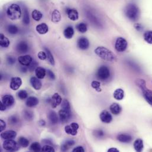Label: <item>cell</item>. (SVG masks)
<instances>
[{"label": "cell", "instance_id": "6da1fadb", "mask_svg": "<svg viewBox=\"0 0 152 152\" xmlns=\"http://www.w3.org/2000/svg\"><path fill=\"white\" fill-rule=\"evenodd\" d=\"M95 53L98 56L104 60L108 62H114L116 60L115 54L105 47L99 46L96 47Z\"/></svg>", "mask_w": 152, "mask_h": 152}, {"label": "cell", "instance_id": "7a4b0ae2", "mask_svg": "<svg viewBox=\"0 0 152 152\" xmlns=\"http://www.w3.org/2000/svg\"><path fill=\"white\" fill-rule=\"evenodd\" d=\"M22 10L20 7L16 4H11L7 10V15L11 20H16L22 17Z\"/></svg>", "mask_w": 152, "mask_h": 152}, {"label": "cell", "instance_id": "3957f363", "mask_svg": "<svg viewBox=\"0 0 152 152\" xmlns=\"http://www.w3.org/2000/svg\"><path fill=\"white\" fill-rule=\"evenodd\" d=\"M126 17L130 20L136 21L139 18V10L137 7L133 4H130L126 6L124 10Z\"/></svg>", "mask_w": 152, "mask_h": 152}, {"label": "cell", "instance_id": "277c9868", "mask_svg": "<svg viewBox=\"0 0 152 152\" xmlns=\"http://www.w3.org/2000/svg\"><path fill=\"white\" fill-rule=\"evenodd\" d=\"M3 148L9 151H16L19 150L20 145L18 143L16 142L12 139L5 140V141L3 144Z\"/></svg>", "mask_w": 152, "mask_h": 152}, {"label": "cell", "instance_id": "5b68a950", "mask_svg": "<svg viewBox=\"0 0 152 152\" xmlns=\"http://www.w3.org/2000/svg\"><path fill=\"white\" fill-rule=\"evenodd\" d=\"M96 75L99 79L105 81L110 77V71L106 66H102L98 69Z\"/></svg>", "mask_w": 152, "mask_h": 152}, {"label": "cell", "instance_id": "8992f818", "mask_svg": "<svg viewBox=\"0 0 152 152\" xmlns=\"http://www.w3.org/2000/svg\"><path fill=\"white\" fill-rule=\"evenodd\" d=\"M127 45V41L123 37H119L115 41V48L117 52H123L126 50Z\"/></svg>", "mask_w": 152, "mask_h": 152}, {"label": "cell", "instance_id": "52a82bcc", "mask_svg": "<svg viewBox=\"0 0 152 152\" xmlns=\"http://www.w3.org/2000/svg\"><path fill=\"white\" fill-rule=\"evenodd\" d=\"M72 115L71 110L62 109L59 111V117L60 121L63 123L67 122L70 120Z\"/></svg>", "mask_w": 152, "mask_h": 152}, {"label": "cell", "instance_id": "ba28073f", "mask_svg": "<svg viewBox=\"0 0 152 152\" xmlns=\"http://www.w3.org/2000/svg\"><path fill=\"white\" fill-rule=\"evenodd\" d=\"M79 125L77 123H72L70 125H67L65 127V132L67 134L72 136H75L78 133Z\"/></svg>", "mask_w": 152, "mask_h": 152}, {"label": "cell", "instance_id": "9c48e42d", "mask_svg": "<svg viewBox=\"0 0 152 152\" xmlns=\"http://www.w3.org/2000/svg\"><path fill=\"white\" fill-rule=\"evenodd\" d=\"M22 85V80L20 77H13L11 79L10 88L13 91H16Z\"/></svg>", "mask_w": 152, "mask_h": 152}, {"label": "cell", "instance_id": "30bf717a", "mask_svg": "<svg viewBox=\"0 0 152 152\" xmlns=\"http://www.w3.org/2000/svg\"><path fill=\"white\" fill-rule=\"evenodd\" d=\"M77 46L79 47V49L81 50H86L89 46V41L86 37H81L78 40Z\"/></svg>", "mask_w": 152, "mask_h": 152}, {"label": "cell", "instance_id": "8fae6325", "mask_svg": "<svg viewBox=\"0 0 152 152\" xmlns=\"http://www.w3.org/2000/svg\"><path fill=\"white\" fill-rule=\"evenodd\" d=\"M18 60L19 63L23 66H29L33 62V59L30 55H24V56H19Z\"/></svg>", "mask_w": 152, "mask_h": 152}, {"label": "cell", "instance_id": "7c38bea8", "mask_svg": "<svg viewBox=\"0 0 152 152\" xmlns=\"http://www.w3.org/2000/svg\"><path fill=\"white\" fill-rule=\"evenodd\" d=\"M2 102L7 107H10L14 104V98L11 95L7 94L2 97Z\"/></svg>", "mask_w": 152, "mask_h": 152}, {"label": "cell", "instance_id": "4fadbf2b", "mask_svg": "<svg viewBox=\"0 0 152 152\" xmlns=\"http://www.w3.org/2000/svg\"><path fill=\"white\" fill-rule=\"evenodd\" d=\"M16 50L18 53H27L29 50V47L28 44L26 41H22L17 44L16 46Z\"/></svg>", "mask_w": 152, "mask_h": 152}, {"label": "cell", "instance_id": "5bb4252c", "mask_svg": "<svg viewBox=\"0 0 152 152\" xmlns=\"http://www.w3.org/2000/svg\"><path fill=\"white\" fill-rule=\"evenodd\" d=\"M62 102V97L58 93H55L52 96V100H50V103L53 108H56L58 105L61 104Z\"/></svg>", "mask_w": 152, "mask_h": 152}, {"label": "cell", "instance_id": "9a60e30c", "mask_svg": "<svg viewBox=\"0 0 152 152\" xmlns=\"http://www.w3.org/2000/svg\"><path fill=\"white\" fill-rule=\"evenodd\" d=\"M100 117L101 120L103 123H107V124L111 123L113 120V117L111 114H110L108 111H105V110L101 113L100 115Z\"/></svg>", "mask_w": 152, "mask_h": 152}, {"label": "cell", "instance_id": "2e32d148", "mask_svg": "<svg viewBox=\"0 0 152 152\" xmlns=\"http://www.w3.org/2000/svg\"><path fill=\"white\" fill-rule=\"evenodd\" d=\"M66 14L68 18L72 21H76L79 18V14L78 11L74 9H67Z\"/></svg>", "mask_w": 152, "mask_h": 152}, {"label": "cell", "instance_id": "e0dca14e", "mask_svg": "<svg viewBox=\"0 0 152 152\" xmlns=\"http://www.w3.org/2000/svg\"><path fill=\"white\" fill-rule=\"evenodd\" d=\"M17 136V133L14 130H7L1 134L2 139L4 140L13 139Z\"/></svg>", "mask_w": 152, "mask_h": 152}, {"label": "cell", "instance_id": "ac0fdd59", "mask_svg": "<svg viewBox=\"0 0 152 152\" xmlns=\"http://www.w3.org/2000/svg\"><path fill=\"white\" fill-rule=\"evenodd\" d=\"M39 79H39L37 77H31L30 80L32 87L37 91L40 90L41 86H42L41 82Z\"/></svg>", "mask_w": 152, "mask_h": 152}, {"label": "cell", "instance_id": "d6986e66", "mask_svg": "<svg viewBox=\"0 0 152 152\" xmlns=\"http://www.w3.org/2000/svg\"><path fill=\"white\" fill-rule=\"evenodd\" d=\"M39 101L37 98L35 97V96H30L27 99L26 104L27 107H28L29 108L34 107L36 106L37 104H39Z\"/></svg>", "mask_w": 152, "mask_h": 152}, {"label": "cell", "instance_id": "ffe728a7", "mask_svg": "<svg viewBox=\"0 0 152 152\" xmlns=\"http://www.w3.org/2000/svg\"><path fill=\"white\" fill-rule=\"evenodd\" d=\"M48 119L52 125H54L58 123L59 120V117L57 113L54 111H50L48 113Z\"/></svg>", "mask_w": 152, "mask_h": 152}, {"label": "cell", "instance_id": "44dd1931", "mask_svg": "<svg viewBox=\"0 0 152 152\" xmlns=\"http://www.w3.org/2000/svg\"><path fill=\"white\" fill-rule=\"evenodd\" d=\"M142 92L145 100L152 106V91L146 88L142 89Z\"/></svg>", "mask_w": 152, "mask_h": 152}, {"label": "cell", "instance_id": "7402d4cb", "mask_svg": "<svg viewBox=\"0 0 152 152\" xmlns=\"http://www.w3.org/2000/svg\"><path fill=\"white\" fill-rule=\"evenodd\" d=\"M36 31L40 34H45L49 31V27L46 23H41L36 26Z\"/></svg>", "mask_w": 152, "mask_h": 152}, {"label": "cell", "instance_id": "603a6c76", "mask_svg": "<svg viewBox=\"0 0 152 152\" xmlns=\"http://www.w3.org/2000/svg\"><path fill=\"white\" fill-rule=\"evenodd\" d=\"M110 111L114 115H119L121 112L122 108L121 106L117 103H113L110 106Z\"/></svg>", "mask_w": 152, "mask_h": 152}, {"label": "cell", "instance_id": "cb8c5ba5", "mask_svg": "<svg viewBox=\"0 0 152 152\" xmlns=\"http://www.w3.org/2000/svg\"><path fill=\"white\" fill-rule=\"evenodd\" d=\"M117 140L121 143H130L132 140V137L131 136L126 134H121L117 136Z\"/></svg>", "mask_w": 152, "mask_h": 152}, {"label": "cell", "instance_id": "d4e9b609", "mask_svg": "<svg viewBox=\"0 0 152 152\" xmlns=\"http://www.w3.org/2000/svg\"><path fill=\"white\" fill-rule=\"evenodd\" d=\"M75 144V142L74 140H67L62 144L61 150L63 151H66L69 149L72 146H73Z\"/></svg>", "mask_w": 152, "mask_h": 152}, {"label": "cell", "instance_id": "484cf974", "mask_svg": "<svg viewBox=\"0 0 152 152\" xmlns=\"http://www.w3.org/2000/svg\"><path fill=\"white\" fill-rule=\"evenodd\" d=\"M35 74L39 79H43L46 75V71L43 67L38 66L35 70Z\"/></svg>", "mask_w": 152, "mask_h": 152}, {"label": "cell", "instance_id": "4316f807", "mask_svg": "<svg viewBox=\"0 0 152 152\" xmlns=\"http://www.w3.org/2000/svg\"><path fill=\"white\" fill-rule=\"evenodd\" d=\"M74 30L71 26H68L64 31V35L65 38L67 39H71L74 35Z\"/></svg>", "mask_w": 152, "mask_h": 152}, {"label": "cell", "instance_id": "83f0119b", "mask_svg": "<svg viewBox=\"0 0 152 152\" xmlns=\"http://www.w3.org/2000/svg\"><path fill=\"white\" fill-rule=\"evenodd\" d=\"M52 22L53 23H58L62 19L61 14L58 10H54L52 13Z\"/></svg>", "mask_w": 152, "mask_h": 152}, {"label": "cell", "instance_id": "f1b7e54d", "mask_svg": "<svg viewBox=\"0 0 152 152\" xmlns=\"http://www.w3.org/2000/svg\"><path fill=\"white\" fill-rule=\"evenodd\" d=\"M10 41L7 37H6L3 34H0V46L2 47L7 48L9 46Z\"/></svg>", "mask_w": 152, "mask_h": 152}, {"label": "cell", "instance_id": "f546056e", "mask_svg": "<svg viewBox=\"0 0 152 152\" xmlns=\"http://www.w3.org/2000/svg\"><path fill=\"white\" fill-rule=\"evenodd\" d=\"M113 96L117 100H122L124 97V92L122 89L119 88L114 91Z\"/></svg>", "mask_w": 152, "mask_h": 152}, {"label": "cell", "instance_id": "4dcf8cb0", "mask_svg": "<svg viewBox=\"0 0 152 152\" xmlns=\"http://www.w3.org/2000/svg\"><path fill=\"white\" fill-rule=\"evenodd\" d=\"M143 142L142 139H137L134 143V147L137 151H142L143 149Z\"/></svg>", "mask_w": 152, "mask_h": 152}, {"label": "cell", "instance_id": "1f68e13d", "mask_svg": "<svg viewBox=\"0 0 152 152\" xmlns=\"http://www.w3.org/2000/svg\"><path fill=\"white\" fill-rule=\"evenodd\" d=\"M18 143L20 146L24 148L28 147L30 144L29 140L24 137H20L18 140Z\"/></svg>", "mask_w": 152, "mask_h": 152}, {"label": "cell", "instance_id": "d6a6232c", "mask_svg": "<svg viewBox=\"0 0 152 152\" xmlns=\"http://www.w3.org/2000/svg\"><path fill=\"white\" fill-rule=\"evenodd\" d=\"M23 117L26 120L30 121H32L34 119V114L30 110H25L23 113Z\"/></svg>", "mask_w": 152, "mask_h": 152}, {"label": "cell", "instance_id": "836d02e7", "mask_svg": "<svg viewBox=\"0 0 152 152\" xmlns=\"http://www.w3.org/2000/svg\"><path fill=\"white\" fill-rule=\"evenodd\" d=\"M43 17V14L40 11L37 10H34L32 12V18L36 21V22H39L40 21L41 18Z\"/></svg>", "mask_w": 152, "mask_h": 152}, {"label": "cell", "instance_id": "e575fe53", "mask_svg": "<svg viewBox=\"0 0 152 152\" xmlns=\"http://www.w3.org/2000/svg\"><path fill=\"white\" fill-rule=\"evenodd\" d=\"M76 28H77V29L79 32L81 33H85L88 30L87 25L84 23H81L78 24L77 26H76Z\"/></svg>", "mask_w": 152, "mask_h": 152}, {"label": "cell", "instance_id": "d590c367", "mask_svg": "<svg viewBox=\"0 0 152 152\" xmlns=\"http://www.w3.org/2000/svg\"><path fill=\"white\" fill-rule=\"evenodd\" d=\"M7 29V31L9 32V33H10V34H12V35L16 34L18 31V27L16 26L13 25V24H10L8 26Z\"/></svg>", "mask_w": 152, "mask_h": 152}, {"label": "cell", "instance_id": "8d00e7d4", "mask_svg": "<svg viewBox=\"0 0 152 152\" xmlns=\"http://www.w3.org/2000/svg\"><path fill=\"white\" fill-rule=\"evenodd\" d=\"M45 50H46V53L47 54V59L48 61H49L50 65H52V66H54L55 65V62H54V58L53 56L52 53L49 49H47V48H45Z\"/></svg>", "mask_w": 152, "mask_h": 152}, {"label": "cell", "instance_id": "74e56055", "mask_svg": "<svg viewBox=\"0 0 152 152\" xmlns=\"http://www.w3.org/2000/svg\"><path fill=\"white\" fill-rule=\"evenodd\" d=\"M30 16H29V12L27 9L24 10V14H23V23L25 25H28L30 24Z\"/></svg>", "mask_w": 152, "mask_h": 152}, {"label": "cell", "instance_id": "f35d334b", "mask_svg": "<svg viewBox=\"0 0 152 152\" xmlns=\"http://www.w3.org/2000/svg\"><path fill=\"white\" fill-rule=\"evenodd\" d=\"M144 39L147 43L152 44V31H148L145 33Z\"/></svg>", "mask_w": 152, "mask_h": 152}, {"label": "cell", "instance_id": "ab89813d", "mask_svg": "<svg viewBox=\"0 0 152 152\" xmlns=\"http://www.w3.org/2000/svg\"><path fill=\"white\" fill-rule=\"evenodd\" d=\"M30 150L33 151H41V147L40 144L38 142H34L30 146Z\"/></svg>", "mask_w": 152, "mask_h": 152}, {"label": "cell", "instance_id": "60d3db41", "mask_svg": "<svg viewBox=\"0 0 152 152\" xmlns=\"http://www.w3.org/2000/svg\"><path fill=\"white\" fill-rule=\"evenodd\" d=\"M87 16H88V17L89 21L92 22L94 24H100L98 22V20L96 18V17L94 15H93L92 13L88 12Z\"/></svg>", "mask_w": 152, "mask_h": 152}, {"label": "cell", "instance_id": "b9f144b4", "mask_svg": "<svg viewBox=\"0 0 152 152\" xmlns=\"http://www.w3.org/2000/svg\"><path fill=\"white\" fill-rule=\"evenodd\" d=\"M18 97L20 99V100H25L27 98V96H28V94H27V91L26 90H24V89H22V90H20L18 94Z\"/></svg>", "mask_w": 152, "mask_h": 152}, {"label": "cell", "instance_id": "7bdbcfd3", "mask_svg": "<svg viewBox=\"0 0 152 152\" xmlns=\"http://www.w3.org/2000/svg\"><path fill=\"white\" fill-rule=\"evenodd\" d=\"M100 85H101V84H100V82H98V81H94L91 83V86L94 89H95V90L97 92H101V89L100 88Z\"/></svg>", "mask_w": 152, "mask_h": 152}, {"label": "cell", "instance_id": "ee69618b", "mask_svg": "<svg viewBox=\"0 0 152 152\" xmlns=\"http://www.w3.org/2000/svg\"><path fill=\"white\" fill-rule=\"evenodd\" d=\"M62 109H66V110H71L70 103H69V102L68 101V100L65 99L62 101Z\"/></svg>", "mask_w": 152, "mask_h": 152}, {"label": "cell", "instance_id": "f6af8a7d", "mask_svg": "<svg viewBox=\"0 0 152 152\" xmlns=\"http://www.w3.org/2000/svg\"><path fill=\"white\" fill-rule=\"evenodd\" d=\"M19 121L18 118L16 115H12L9 119V122L11 125H16Z\"/></svg>", "mask_w": 152, "mask_h": 152}, {"label": "cell", "instance_id": "bcb514c9", "mask_svg": "<svg viewBox=\"0 0 152 152\" xmlns=\"http://www.w3.org/2000/svg\"><path fill=\"white\" fill-rule=\"evenodd\" d=\"M41 151L44 152H54L55 150L52 146L49 144H47L41 148Z\"/></svg>", "mask_w": 152, "mask_h": 152}, {"label": "cell", "instance_id": "7dc6e473", "mask_svg": "<svg viewBox=\"0 0 152 152\" xmlns=\"http://www.w3.org/2000/svg\"><path fill=\"white\" fill-rule=\"evenodd\" d=\"M136 83L137 85L139 86L142 89H142L146 88V82H145L144 80H143V79H137L136 81Z\"/></svg>", "mask_w": 152, "mask_h": 152}, {"label": "cell", "instance_id": "c3c4849f", "mask_svg": "<svg viewBox=\"0 0 152 152\" xmlns=\"http://www.w3.org/2000/svg\"><path fill=\"white\" fill-rule=\"evenodd\" d=\"M37 66H38L37 62L35 60H33V62H31V64L29 66V69L30 72H32L34 70H36V69L38 67Z\"/></svg>", "mask_w": 152, "mask_h": 152}, {"label": "cell", "instance_id": "681fc988", "mask_svg": "<svg viewBox=\"0 0 152 152\" xmlns=\"http://www.w3.org/2000/svg\"><path fill=\"white\" fill-rule=\"evenodd\" d=\"M37 56H38L39 59L41 60H44L47 59L46 53L45 52H42V51L39 52V53L37 54Z\"/></svg>", "mask_w": 152, "mask_h": 152}, {"label": "cell", "instance_id": "f907efd6", "mask_svg": "<svg viewBox=\"0 0 152 152\" xmlns=\"http://www.w3.org/2000/svg\"><path fill=\"white\" fill-rule=\"evenodd\" d=\"M7 61L8 64L10 65H12L16 63V59L13 56H10L7 58Z\"/></svg>", "mask_w": 152, "mask_h": 152}, {"label": "cell", "instance_id": "816d5d0a", "mask_svg": "<svg viewBox=\"0 0 152 152\" xmlns=\"http://www.w3.org/2000/svg\"><path fill=\"white\" fill-rule=\"evenodd\" d=\"M5 128H6L5 122L4 120H0V132H3L5 129Z\"/></svg>", "mask_w": 152, "mask_h": 152}, {"label": "cell", "instance_id": "f5cc1de1", "mask_svg": "<svg viewBox=\"0 0 152 152\" xmlns=\"http://www.w3.org/2000/svg\"><path fill=\"white\" fill-rule=\"evenodd\" d=\"M47 75L48 77H49V78L52 80H54L55 78H56V77H55V75L54 73L51 71V70H47Z\"/></svg>", "mask_w": 152, "mask_h": 152}, {"label": "cell", "instance_id": "db71d44e", "mask_svg": "<svg viewBox=\"0 0 152 152\" xmlns=\"http://www.w3.org/2000/svg\"><path fill=\"white\" fill-rule=\"evenodd\" d=\"M73 152H84L85 150L82 146H77L73 149Z\"/></svg>", "mask_w": 152, "mask_h": 152}, {"label": "cell", "instance_id": "11a10c76", "mask_svg": "<svg viewBox=\"0 0 152 152\" xmlns=\"http://www.w3.org/2000/svg\"><path fill=\"white\" fill-rule=\"evenodd\" d=\"M104 135V133L103 131L99 130H96L95 131V136L98 137H103Z\"/></svg>", "mask_w": 152, "mask_h": 152}, {"label": "cell", "instance_id": "9f6ffc18", "mask_svg": "<svg viewBox=\"0 0 152 152\" xmlns=\"http://www.w3.org/2000/svg\"><path fill=\"white\" fill-rule=\"evenodd\" d=\"M6 108L7 107L2 102V101H0V110H1V111H4L6 109Z\"/></svg>", "mask_w": 152, "mask_h": 152}, {"label": "cell", "instance_id": "6f0895ef", "mask_svg": "<svg viewBox=\"0 0 152 152\" xmlns=\"http://www.w3.org/2000/svg\"><path fill=\"white\" fill-rule=\"evenodd\" d=\"M39 126H40L41 127H43L46 125V121L43 120H40L39 121Z\"/></svg>", "mask_w": 152, "mask_h": 152}, {"label": "cell", "instance_id": "680465c9", "mask_svg": "<svg viewBox=\"0 0 152 152\" xmlns=\"http://www.w3.org/2000/svg\"><path fill=\"white\" fill-rule=\"evenodd\" d=\"M135 28L139 31H140L141 30H142V26L141 24H136L135 26Z\"/></svg>", "mask_w": 152, "mask_h": 152}, {"label": "cell", "instance_id": "91938a15", "mask_svg": "<svg viewBox=\"0 0 152 152\" xmlns=\"http://www.w3.org/2000/svg\"><path fill=\"white\" fill-rule=\"evenodd\" d=\"M108 152H119L120 151L118 149H117L116 148H111L108 149Z\"/></svg>", "mask_w": 152, "mask_h": 152}, {"label": "cell", "instance_id": "94428289", "mask_svg": "<svg viewBox=\"0 0 152 152\" xmlns=\"http://www.w3.org/2000/svg\"><path fill=\"white\" fill-rule=\"evenodd\" d=\"M21 71H22V72H24V73H26V72H27V67H26V66H23V67H22V68H21Z\"/></svg>", "mask_w": 152, "mask_h": 152}]
</instances>
